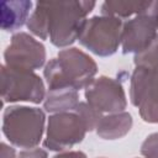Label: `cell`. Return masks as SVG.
Masks as SVG:
<instances>
[{"instance_id":"18","label":"cell","mask_w":158,"mask_h":158,"mask_svg":"<svg viewBox=\"0 0 158 158\" xmlns=\"http://www.w3.org/2000/svg\"><path fill=\"white\" fill-rule=\"evenodd\" d=\"M16 158H48V154L42 148H31L21 151Z\"/></svg>"},{"instance_id":"15","label":"cell","mask_w":158,"mask_h":158,"mask_svg":"<svg viewBox=\"0 0 158 158\" xmlns=\"http://www.w3.org/2000/svg\"><path fill=\"white\" fill-rule=\"evenodd\" d=\"M27 28L30 32L41 40H47L49 37L48 35V23H47V14L46 9L43 6V1L36 2L33 11L31 12L28 20H27Z\"/></svg>"},{"instance_id":"11","label":"cell","mask_w":158,"mask_h":158,"mask_svg":"<svg viewBox=\"0 0 158 158\" xmlns=\"http://www.w3.org/2000/svg\"><path fill=\"white\" fill-rule=\"evenodd\" d=\"M32 1L15 0L2 1L0 10V23L4 31H16L27 23L30 11L32 9Z\"/></svg>"},{"instance_id":"5","label":"cell","mask_w":158,"mask_h":158,"mask_svg":"<svg viewBox=\"0 0 158 158\" xmlns=\"http://www.w3.org/2000/svg\"><path fill=\"white\" fill-rule=\"evenodd\" d=\"M158 37V1H147L141 12L123 22L121 49L123 54H138Z\"/></svg>"},{"instance_id":"4","label":"cell","mask_w":158,"mask_h":158,"mask_svg":"<svg viewBox=\"0 0 158 158\" xmlns=\"http://www.w3.org/2000/svg\"><path fill=\"white\" fill-rule=\"evenodd\" d=\"M123 22L112 16H93L86 19L78 41L79 43L99 57H109L117 52L121 46Z\"/></svg>"},{"instance_id":"1","label":"cell","mask_w":158,"mask_h":158,"mask_svg":"<svg viewBox=\"0 0 158 158\" xmlns=\"http://www.w3.org/2000/svg\"><path fill=\"white\" fill-rule=\"evenodd\" d=\"M98 73L95 60L75 47H68L59 51L56 58H52L43 69V77L48 89L72 88L77 91L85 89Z\"/></svg>"},{"instance_id":"14","label":"cell","mask_w":158,"mask_h":158,"mask_svg":"<svg viewBox=\"0 0 158 158\" xmlns=\"http://www.w3.org/2000/svg\"><path fill=\"white\" fill-rule=\"evenodd\" d=\"M147 1H105L101 5V15L117 19H127L143 10Z\"/></svg>"},{"instance_id":"9","label":"cell","mask_w":158,"mask_h":158,"mask_svg":"<svg viewBox=\"0 0 158 158\" xmlns=\"http://www.w3.org/2000/svg\"><path fill=\"white\" fill-rule=\"evenodd\" d=\"M5 65L19 70H36L46 63V48L33 36L26 32L12 35L4 52Z\"/></svg>"},{"instance_id":"3","label":"cell","mask_w":158,"mask_h":158,"mask_svg":"<svg viewBox=\"0 0 158 158\" xmlns=\"http://www.w3.org/2000/svg\"><path fill=\"white\" fill-rule=\"evenodd\" d=\"M46 115L43 110L30 106H9L2 115V133L20 148H36L43 136Z\"/></svg>"},{"instance_id":"7","label":"cell","mask_w":158,"mask_h":158,"mask_svg":"<svg viewBox=\"0 0 158 158\" xmlns=\"http://www.w3.org/2000/svg\"><path fill=\"white\" fill-rule=\"evenodd\" d=\"M88 128L79 114L73 111L52 114L47 121L44 148L56 152H64L80 143Z\"/></svg>"},{"instance_id":"8","label":"cell","mask_w":158,"mask_h":158,"mask_svg":"<svg viewBox=\"0 0 158 158\" xmlns=\"http://www.w3.org/2000/svg\"><path fill=\"white\" fill-rule=\"evenodd\" d=\"M130 99L138 107L144 122L158 123V75L147 67L137 65L131 75Z\"/></svg>"},{"instance_id":"13","label":"cell","mask_w":158,"mask_h":158,"mask_svg":"<svg viewBox=\"0 0 158 158\" xmlns=\"http://www.w3.org/2000/svg\"><path fill=\"white\" fill-rule=\"evenodd\" d=\"M79 104V94L72 88H52L46 93L43 109L49 114L73 111Z\"/></svg>"},{"instance_id":"19","label":"cell","mask_w":158,"mask_h":158,"mask_svg":"<svg viewBox=\"0 0 158 158\" xmlns=\"http://www.w3.org/2000/svg\"><path fill=\"white\" fill-rule=\"evenodd\" d=\"M53 158H88V157L81 151H64V152H59Z\"/></svg>"},{"instance_id":"17","label":"cell","mask_w":158,"mask_h":158,"mask_svg":"<svg viewBox=\"0 0 158 158\" xmlns=\"http://www.w3.org/2000/svg\"><path fill=\"white\" fill-rule=\"evenodd\" d=\"M141 154L144 158H158V132L149 135L141 146Z\"/></svg>"},{"instance_id":"6","label":"cell","mask_w":158,"mask_h":158,"mask_svg":"<svg viewBox=\"0 0 158 158\" xmlns=\"http://www.w3.org/2000/svg\"><path fill=\"white\" fill-rule=\"evenodd\" d=\"M1 98L4 104L19 101L40 104L46 98L44 83L35 72L11 69L2 64Z\"/></svg>"},{"instance_id":"12","label":"cell","mask_w":158,"mask_h":158,"mask_svg":"<svg viewBox=\"0 0 158 158\" xmlns=\"http://www.w3.org/2000/svg\"><path fill=\"white\" fill-rule=\"evenodd\" d=\"M132 116L127 111L107 114L101 117L96 126V133L102 139H118L126 136L132 128Z\"/></svg>"},{"instance_id":"2","label":"cell","mask_w":158,"mask_h":158,"mask_svg":"<svg viewBox=\"0 0 158 158\" xmlns=\"http://www.w3.org/2000/svg\"><path fill=\"white\" fill-rule=\"evenodd\" d=\"M95 1H43L47 14L49 41L58 48L73 44L80 33L86 16L95 7Z\"/></svg>"},{"instance_id":"10","label":"cell","mask_w":158,"mask_h":158,"mask_svg":"<svg viewBox=\"0 0 158 158\" xmlns=\"http://www.w3.org/2000/svg\"><path fill=\"white\" fill-rule=\"evenodd\" d=\"M85 99L89 105L101 114H117L127 106L126 93L117 79L101 75L85 88Z\"/></svg>"},{"instance_id":"16","label":"cell","mask_w":158,"mask_h":158,"mask_svg":"<svg viewBox=\"0 0 158 158\" xmlns=\"http://www.w3.org/2000/svg\"><path fill=\"white\" fill-rule=\"evenodd\" d=\"M74 111L77 114H79L80 117L83 118V121H84V123L88 128V132H90L93 130H96V126H98L99 121L104 116V114L98 111L95 107H93L88 102H81V101H79V104L75 106Z\"/></svg>"},{"instance_id":"21","label":"cell","mask_w":158,"mask_h":158,"mask_svg":"<svg viewBox=\"0 0 158 158\" xmlns=\"http://www.w3.org/2000/svg\"><path fill=\"white\" fill-rule=\"evenodd\" d=\"M99 158H105V157H99Z\"/></svg>"},{"instance_id":"20","label":"cell","mask_w":158,"mask_h":158,"mask_svg":"<svg viewBox=\"0 0 158 158\" xmlns=\"http://www.w3.org/2000/svg\"><path fill=\"white\" fill-rule=\"evenodd\" d=\"M16 152L12 147L6 144L5 142L1 143V158H16Z\"/></svg>"}]
</instances>
